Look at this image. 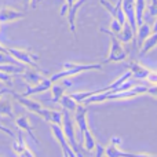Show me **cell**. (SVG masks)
I'll return each instance as SVG.
<instances>
[{
  "instance_id": "obj_26",
  "label": "cell",
  "mask_w": 157,
  "mask_h": 157,
  "mask_svg": "<svg viewBox=\"0 0 157 157\" xmlns=\"http://www.w3.org/2000/svg\"><path fill=\"white\" fill-rule=\"evenodd\" d=\"M123 26H124V25L121 24V22L119 21V19L117 18H113V17H112V22H110V29H112V32L114 33V35H119L120 32H121L123 30Z\"/></svg>"
},
{
  "instance_id": "obj_4",
  "label": "cell",
  "mask_w": 157,
  "mask_h": 157,
  "mask_svg": "<svg viewBox=\"0 0 157 157\" xmlns=\"http://www.w3.org/2000/svg\"><path fill=\"white\" fill-rule=\"evenodd\" d=\"M62 128H63V132H65V136L68 139L69 145L72 146V149L76 152L77 156H83L84 153H81V147L80 144L77 142V136H76V124L73 123V119H72L71 113L69 110L63 112V116H62Z\"/></svg>"
},
{
  "instance_id": "obj_17",
  "label": "cell",
  "mask_w": 157,
  "mask_h": 157,
  "mask_svg": "<svg viewBox=\"0 0 157 157\" xmlns=\"http://www.w3.org/2000/svg\"><path fill=\"white\" fill-rule=\"evenodd\" d=\"M39 72L40 71H37V69H32V71H24L22 72V77H24V80L26 81L28 86H36V84L40 83V81L46 77V76H43V75H40Z\"/></svg>"
},
{
  "instance_id": "obj_36",
  "label": "cell",
  "mask_w": 157,
  "mask_h": 157,
  "mask_svg": "<svg viewBox=\"0 0 157 157\" xmlns=\"http://www.w3.org/2000/svg\"><path fill=\"white\" fill-rule=\"evenodd\" d=\"M36 3H37V0H32V4L30 6H32V7H36Z\"/></svg>"
},
{
  "instance_id": "obj_3",
  "label": "cell",
  "mask_w": 157,
  "mask_h": 157,
  "mask_svg": "<svg viewBox=\"0 0 157 157\" xmlns=\"http://www.w3.org/2000/svg\"><path fill=\"white\" fill-rule=\"evenodd\" d=\"M101 32L106 33V35L110 36V51L109 55L102 63H110V62H123V61L127 59V50L123 47V43L120 41V39L114 35L112 30L105 29V28H101Z\"/></svg>"
},
{
  "instance_id": "obj_12",
  "label": "cell",
  "mask_w": 157,
  "mask_h": 157,
  "mask_svg": "<svg viewBox=\"0 0 157 157\" xmlns=\"http://www.w3.org/2000/svg\"><path fill=\"white\" fill-rule=\"evenodd\" d=\"M52 83H54V81H52L50 77H44L43 80H41L40 83H37L36 86H28V90L22 95H25V97H30V95H33V94H41V92H46L51 88Z\"/></svg>"
},
{
  "instance_id": "obj_28",
  "label": "cell",
  "mask_w": 157,
  "mask_h": 157,
  "mask_svg": "<svg viewBox=\"0 0 157 157\" xmlns=\"http://www.w3.org/2000/svg\"><path fill=\"white\" fill-rule=\"evenodd\" d=\"M147 11H149V17H157V0H152Z\"/></svg>"
},
{
  "instance_id": "obj_32",
  "label": "cell",
  "mask_w": 157,
  "mask_h": 157,
  "mask_svg": "<svg viewBox=\"0 0 157 157\" xmlns=\"http://www.w3.org/2000/svg\"><path fill=\"white\" fill-rule=\"evenodd\" d=\"M68 11H69V6H68V3H63L62 4V7H61V17H66L68 15Z\"/></svg>"
},
{
  "instance_id": "obj_25",
  "label": "cell",
  "mask_w": 157,
  "mask_h": 157,
  "mask_svg": "<svg viewBox=\"0 0 157 157\" xmlns=\"http://www.w3.org/2000/svg\"><path fill=\"white\" fill-rule=\"evenodd\" d=\"M0 71L6 72V73H22L25 71V66H18V65H13V63H0Z\"/></svg>"
},
{
  "instance_id": "obj_11",
  "label": "cell",
  "mask_w": 157,
  "mask_h": 157,
  "mask_svg": "<svg viewBox=\"0 0 157 157\" xmlns=\"http://www.w3.org/2000/svg\"><path fill=\"white\" fill-rule=\"evenodd\" d=\"M26 14L24 11H18V10H13V8L4 7L0 10V24H8V22H14L18 19L24 18Z\"/></svg>"
},
{
  "instance_id": "obj_22",
  "label": "cell",
  "mask_w": 157,
  "mask_h": 157,
  "mask_svg": "<svg viewBox=\"0 0 157 157\" xmlns=\"http://www.w3.org/2000/svg\"><path fill=\"white\" fill-rule=\"evenodd\" d=\"M134 36H135V32H134L132 28L130 26V24L125 22L124 26H123V30L117 35V37H119L120 41H123V43H130V41L134 39Z\"/></svg>"
},
{
  "instance_id": "obj_38",
  "label": "cell",
  "mask_w": 157,
  "mask_h": 157,
  "mask_svg": "<svg viewBox=\"0 0 157 157\" xmlns=\"http://www.w3.org/2000/svg\"><path fill=\"white\" fill-rule=\"evenodd\" d=\"M75 2H76V0H75Z\"/></svg>"
},
{
  "instance_id": "obj_19",
  "label": "cell",
  "mask_w": 157,
  "mask_h": 157,
  "mask_svg": "<svg viewBox=\"0 0 157 157\" xmlns=\"http://www.w3.org/2000/svg\"><path fill=\"white\" fill-rule=\"evenodd\" d=\"M152 28H150V25L145 24V22H142L141 25H138V29H136V44H138L139 47L142 46V43L145 41V39L147 37V36L152 33Z\"/></svg>"
},
{
  "instance_id": "obj_15",
  "label": "cell",
  "mask_w": 157,
  "mask_h": 157,
  "mask_svg": "<svg viewBox=\"0 0 157 157\" xmlns=\"http://www.w3.org/2000/svg\"><path fill=\"white\" fill-rule=\"evenodd\" d=\"M62 116L63 112L54 110V109H46V108H43V110L40 113L41 119H44L46 121L50 123H57V124H62Z\"/></svg>"
},
{
  "instance_id": "obj_27",
  "label": "cell",
  "mask_w": 157,
  "mask_h": 157,
  "mask_svg": "<svg viewBox=\"0 0 157 157\" xmlns=\"http://www.w3.org/2000/svg\"><path fill=\"white\" fill-rule=\"evenodd\" d=\"M0 81L6 83L8 87H10L11 83H13V77H11L10 73H6V72H2V71H0Z\"/></svg>"
},
{
  "instance_id": "obj_20",
  "label": "cell",
  "mask_w": 157,
  "mask_h": 157,
  "mask_svg": "<svg viewBox=\"0 0 157 157\" xmlns=\"http://www.w3.org/2000/svg\"><path fill=\"white\" fill-rule=\"evenodd\" d=\"M51 94H52V98H51V102L54 103H58L61 99V97H62L63 94H65L66 91V87L63 86L62 83H58V81H54L51 86Z\"/></svg>"
},
{
  "instance_id": "obj_39",
  "label": "cell",
  "mask_w": 157,
  "mask_h": 157,
  "mask_svg": "<svg viewBox=\"0 0 157 157\" xmlns=\"http://www.w3.org/2000/svg\"><path fill=\"white\" fill-rule=\"evenodd\" d=\"M86 2H87V0H86Z\"/></svg>"
},
{
  "instance_id": "obj_30",
  "label": "cell",
  "mask_w": 157,
  "mask_h": 157,
  "mask_svg": "<svg viewBox=\"0 0 157 157\" xmlns=\"http://www.w3.org/2000/svg\"><path fill=\"white\" fill-rule=\"evenodd\" d=\"M95 149H97V152H95V156L97 157H101V156H105V147L101 146L99 144L95 145Z\"/></svg>"
},
{
  "instance_id": "obj_37",
  "label": "cell",
  "mask_w": 157,
  "mask_h": 157,
  "mask_svg": "<svg viewBox=\"0 0 157 157\" xmlns=\"http://www.w3.org/2000/svg\"><path fill=\"white\" fill-rule=\"evenodd\" d=\"M37 2H43V0H37Z\"/></svg>"
},
{
  "instance_id": "obj_35",
  "label": "cell",
  "mask_w": 157,
  "mask_h": 157,
  "mask_svg": "<svg viewBox=\"0 0 157 157\" xmlns=\"http://www.w3.org/2000/svg\"><path fill=\"white\" fill-rule=\"evenodd\" d=\"M153 32H157V19H156V22H155V25H153Z\"/></svg>"
},
{
  "instance_id": "obj_13",
  "label": "cell",
  "mask_w": 157,
  "mask_h": 157,
  "mask_svg": "<svg viewBox=\"0 0 157 157\" xmlns=\"http://www.w3.org/2000/svg\"><path fill=\"white\" fill-rule=\"evenodd\" d=\"M127 68L131 71V75H132V77L138 78V80H146L147 75H149L150 69L145 68L144 65H141V63L138 62H130L127 63Z\"/></svg>"
},
{
  "instance_id": "obj_6",
  "label": "cell",
  "mask_w": 157,
  "mask_h": 157,
  "mask_svg": "<svg viewBox=\"0 0 157 157\" xmlns=\"http://www.w3.org/2000/svg\"><path fill=\"white\" fill-rule=\"evenodd\" d=\"M50 128H51V132L54 135V138L57 139V142L59 144L61 149H62L63 156L66 157H76V152L72 149V146L69 145L68 139L65 136V132H63L62 124H57V123H50Z\"/></svg>"
},
{
  "instance_id": "obj_14",
  "label": "cell",
  "mask_w": 157,
  "mask_h": 157,
  "mask_svg": "<svg viewBox=\"0 0 157 157\" xmlns=\"http://www.w3.org/2000/svg\"><path fill=\"white\" fill-rule=\"evenodd\" d=\"M157 47V32H152L146 39L145 41L142 43L141 46V50H139V57H144V55L149 54L152 50H155Z\"/></svg>"
},
{
  "instance_id": "obj_16",
  "label": "cell",
  "mask_w": 157,
  "mask_h": 157,
  "mask_svg": "<svg viewBox=\"0 0 157 157\" xmlns=\"http://www.w3.org/2000/svg\"><path fill=\"white\" fill-rule=\"evenodd\" d=\"M15 125L18 128H21V130H24V131H26L28 134H29V136L33 139V141H36L39 144V141H37V138H36V135H35V132H33V128H32V124H30V121H29V117L28 116H19V117H17L15 119Z\"/></svg>"
},
{
  "instance_id": "obj_10",
  "label": "cell",
  "mask_w": 157,
  "mask_h": 157,
  "mask_svg": "<svg viewBox=\"0 0 157 157\" xmlns=\"http://www.w3.org/2000/svg\"><path fill=\"white\" fill-rule=\"evenodd\" d=\"M123 10H124L125 18L130 26L136 35V29H138V24H136V17H135V0H123L121 2Z\"/></svg>"
},
{
  "instance_id": "obj_23",
  "label": "cell",
  "mask_w": 157,
  "mask_h": 157,
  "mask_svg": "<svg viewBox=\"0 0 157 157\" xmlns=\"http://www.w3.org/2000/svg\"><path fill=\"white\" fill-rule=\"evenodd\" d=\"M146 8V0H135V17L138 25H141L144 22V14Z\"/></svg>"
},
{
  "instance_id": "obj_1",
  "label": "cell",
  "mask_w": 157,
  "mask_h": 157,
  "mask_svg": "<svg viewBox=\"0 0 157 157\" xmlns=\"http://www.w3.org/2000/svg\"><path fill=\"white\" fill-rule=\"evenodd\" d=\"M149 91V87L146 86H134L128 90H124V91L120 92H101V94H94L91 97L86 98L83 101L84 105H90V103H99V102H105V101H119V99H130V98L134 97H139L142 94H147Z\"/></svg>"
},
{
  "instance_id": "obj_24",
  "label": "cell",
  "mask_w": 157,
  "mask_h": 157,
  "mask_svg": "<svg viewBox=\"0 0 157 157\" xmlns=\"http://www.w3.org/2000/svg\"><path fill=\"white\" fill-rule=\"evenodd\" d=\"M0 116L14 117L13 105H11L10 99H0Z\"/></svg>"
},
{
  "instance_id": "obj_9",
  "label": "cell",
  "mask_w": 157,
  "mask_h": 157,
  "mask_svg": "<svg viewBox=\"0 0 157 157\" xmlns=\"http://www.w3.org/2000/svg\"><path fill=\"white\" fill-rule=\"evenodd\" d=\"M13 95L24 108H26L29 112L37 114V116H40L41 110H43V108H44V106H41L40 102H37V101L32 99V98H29V97H25V95H22V94H17V92H13Z\"/></svg>"
},
{
  "instance_id": "obj_29",
  "label": "cell",
  "mask_w": 157,
  "mask_h": 157,
  "mask_svg": "<svg viewBox=\"0 0 157 157\" xmlns=\"http://www.w3.org/2000/svg\"><path fill=\"white\" fill-rule=\"evenodd\" d=\"M146 81L149 84H152V86L157 84V72L156 71H150L149 75H147V77H146Z\"/></svg>"
},
{
  "instance_id": "obj_21",
  "label": "cell",
  "mask_w": 157,
  "mask_h": 157,
  "mask_svg": "<svg viewBox=\"0 0 157 157\" xmlns=\"http://www.w3.org/2000/svg\"><path fill=\"white\" fill-rule=\"evenodd\" d=\"M80 144L83 145V146L86 147L88 152H92V150H95V145H97V141H95V138H94V135H92V132L90 131V128H87V130L84 131L83 139H81Z\"/></svg>"
},
{
  "instance_id": "obj_2",
  "label": "cell",
  "mask_w": 157,
  "mask_h": 157,
  "mask_svg": "<svg viewBox=\"0 0 157 157\" xmlns=\"http://www.w3.org/2000/svg\"><path fill=\"white\" fill-rule=\"evenodd\" d=\"M102 63H73V62H65L63 63V71L54 73L51 77L52 81H59L63 77H71L78 73H84L88 71H101Z\"/></svg>"
},
{
  "instance_id": "obj_34",
  "label": "cell",
  "mask_w": 157,
  "mask_h": 157,
  "mask_svg": "<svg viewBox=\"0 0 157 157\" xmlns=\"http://www.w3.org/2000/svg\"><path fill=\"white\" fill-rule=\"evenodd\" d=\"M19 2L24 3L25 6H30V4H32V0H19Z\"/></svg>"
},
{
  "instance_id": "obj_31",
  "label": "cell",
  "mask_w": 157,
  "mask_h": 157,
  "mask_svg": "<svg viewBox=\"0 0 157 157\" xmlns=\"http://www.w3.org/2000/svg\"><path fill=\"white\" fill-rule=\"evenodd\" d=\"M0 131H3V132H6V134H7V135H10L11 138H14V132L10 130V128H7V127H6V125H3L2 123H0Z\"/></svg>"
},
{
  "instance_id": "obj_5",
  "label": "cell",
  "mask_w": 157,
  "mask_h": 157,
  "mask_svg": "<svg viewBox=\"0 0 157 157\" xmlns=\"http://www.w3.org/2000/svg\"><path fill=\"white\" fill-rule=\"evenodd\" d=\"M8 50V54L13 55L15 59H18L19 62H22L24 65H28L32 69H37L41 73H47L43 69H40V66L36 63V61H39V55L33 54L30 50H24V48H15V47H10Z\"/></svg>"
},
{
  "instance_id": "obj_8",
  "label": "cell",
  "mask_w": 157,
  "mask_h": 157,
  "mask_svg": "<svg viewBox=\"0 0 157 157\" xmlns=\"http://www.w3.org/2000/svg\"><path fill=\"white\" fill-rule=\"evenodd\" d=\"M13 150L17 156H21V157H33L36 156L32 150L28 147L26 142H25V138L22 135V130L18 128V134H17V139L15 142L13 144Z\"/></svg>"
},
{
  "instance_id": "obj_7",
  "label": "cell",
  "mask_w": 157,
  "mask_h": 157,
  "mask_svg": "<svg viewBox=\"0 0 157 157\" xmlns=\"http://www.w3.org/2000/svg\"><path fill=\"white\" fill-rule=\"evenodd\" d=\"M87 112L88 109L86 106L80 105L78 103L77 109L75 110V124H76V136L77 139L81 142L83 139V135H84V131L88 128V123H87Z\"/></svg>"
},
{
  "instance_id": "obj_18",
  "label": "cell",
  "mask_w": 157,
  "mask_h": 157,
  "mask_svg": "<svg viewBox=\"0 0 157 157\" xmlns=\"http://www.w3.org/2000/svg\"><path fill=\"white\" fill-rule=\"evenodd\" d=\"M78 103H80V102H77V101L73 97H72V94H68V95L63 94L62 97H61V99H59V102H58V105H61L63 109H65V110L75 112V110L77 109Z\"/></svg>"
},
{
  "instance_id": "obj_33",
  "label": "cell",
  "mask_w": 157,
  "mask_h": 157,
  "mask_svg": "<svg viewBox=\"0 0 157 157\" xmlns=\"http://www.w3.org/2000/svg\"><path fill=\"white\" fill-rule=\"evenodd\" d=\"M4 94H13V91L10 88H0V97Z\"/></svg>"
}]
</instances>
